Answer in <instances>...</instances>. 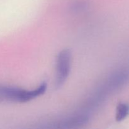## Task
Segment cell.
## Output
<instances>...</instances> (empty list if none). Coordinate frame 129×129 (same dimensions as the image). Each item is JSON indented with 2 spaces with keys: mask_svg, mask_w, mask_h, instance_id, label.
Listing matches in <instances>:
<instances>
[{
  "mask_svg": "<svg viewBox=\"0 0 129 129\" xmlns=\"http://www.w3.org/2000/svg\"><path fill=\"white\" fill-rule=\"evenodd\" d=\"M47 84L44 82L34 90L26 91L15 87L0 86V98L2 101L25 103L42 95L46 91Z\"/></svg>",
  "mask_w": 129,
  "mask_h": 129,
  "instance_id": "cell-1",
  "label": "cell"
},
{
  "mask_svg": "<svg viewBox=\"0 0 129 129\" xmlns=\"http://www.w3.org/2000/svg\"><path fill=\"white\" fill-rule=\"evenodd\" d=\"M72 53L69 49H64L58 54L56 59L57 89L61 88L69 75L71 67Z\"/></svg>",
  "mask_w": 129,
  "mask_h": 129,
  "instance_id": "cell-2",
  "label": "cell"
},
{
  "mask_svg": "<svg viewBox=\"0 0 129 129\" xmlns=\"http://www.w3.org/2000/svg\"><path fill=\"white\" fill-rule=\"evenodd\" d=\"M128 106L125 103H119L116 108V120L121 122L123 120L128 114Z\"/></svg>",
  "mask_w": 129,
  "mask_h": 129,
  "instance_id": "cell-3",
  "label": "cell"
},
{
  "mask_svg": "<svg viewBox=\"0 0 129 129\" xmlns=\"http://www.w3.org/2000/svg\"><path fill=\"white\" fill-rule=\"evenodd\" d=\"M1 102H2V100H1V98H0V103H1Z\"/></svg>",
  "mask_w": 129,
  "mask_h": 129,
  "instance_id": "cell-4",
  "label": "cell"
}]
</instances>
